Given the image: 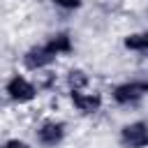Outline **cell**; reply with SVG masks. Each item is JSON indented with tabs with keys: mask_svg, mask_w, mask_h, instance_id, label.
<instances>
[{
	"mask_svg": "<svg viewBox=\"0 0 148 148\" xmlns=\"http://www.w3.org/2000/svg\"><path fill=\"white\" fill-rule=\"evenodd\" d=\"M62 95H65L67 109L79 118H97L109 104L106 90H99L95 86L83 88V90H69V92H62Z\"/></svg>",
	"mask_w": 148,
	"mask_h": 148,
	"instance_id": "obj_4",
	"label": "cell"
},
{
	"mask_svg": "<svg viewBox=\"0 0 148 148\" xmlns=\"http://www.w3.org/2000/svg\"><path fill=\"white\" fill-rule=\"evenodd\" d=\"M44 44L49 46V51H51L58 60L72 58L74 51H76V39H74V35H72L67 28H53V30L44 37Z\"/></svg>",
	"mask_w": 148,
	"mask_h": 148,
	"instance_id": "obj_7",
	"label": "cell"
},
{
	"mask_svg": "<svg viewBox=\"0 0 148 148\" xmlns=\"http://www.w3.org/2000/svg\"><path fill=\"white\" fill-rule=\"evenodd\" d=\"M60 76H62V92L92 88V74L81 65H67L65 69H60Z\"/></svg>",
	"mask_w": 148,
	"mask_h": 148,
	"instance_id": "obj_8",
	"label": "cell"
},
{
	"mask_svg": "<svg viewBox=\"0 0 148 148\" xmlns=\"http://www.w3.org/2000/svg\"><path fill=\"white\" fill-rule=\"evenodd\" d=\"M44 97L37 76L23 72L21 67L12 69L5 81H2V99L5 106L12 109H21V111H32L35 104H39V99Z\"/></svg>",
	"mask_w": 148,
	"mask_h": 148,
	"instance_id": "obj_1",
	"label": "cell"
},
{
	"mask_svg": "<svg viewBox=\"0 0 148 148\" xmlns=\"http://www.w3.org/2000/svg\"><path fill=\"white\" fill-rule=\"evenodd\" d=\"M0 148H37V146H35V141L28 139V136H21V134H7V136H2Z\"/></svg>",
	"mask_w": 148,
	"mask_h": 148,
	"instance_id": "obj_11",
	"label": "cell"
},
{
	"mask_svg": "<svg viewBox=\"0 0 148 148\" xmlns=\"http://www.w3.org/2000/svg\"><path fill=\"white\" fill-rule=\"evenodd\" d=\"M49 7L62 16H74L86 7V0H46Z\"/></svg>",
	"mask_w": 148,
	"mask_h": 148,
	"instance_id": "obj_10",
	"label": "cell"
},
{
	"mask_svg": "<svg viewBox=\"0 0 148 148\" xmlns=\"http://www.w3.org/2000/svg\"><path fill=\"white\" fill-rule=\"evenodd\" d=\"M120 148H148V118H130L116 130Z\"/></svg>",
	"mask_w": 148,
	"mask_h": 148,
	"instance_id": "obj_6",
	"label": "cell"
},
{
	"mask_svg": "<svg viewBox=\"0 0 148 148\" xmlns=\"http://www.w3.org/2000/svg\"><path fill=\"white\" fill-rule=\"evenodd\" d=\"M30 139L35 141L37 148H60L69 139V123L60 113L46 111L32 120Z\"/></svg>",
	"mask_w": 148,
	"mask_h": 148,
	"instance_id": "obj_3",
	"label": "cell"
},
{
	"mask_svg": "<svg viewBox=\"0 0 148 148\" xmlns=\"http://www.w3.org/2000/svg\"><path fill=\"white\" fill-rule=\"evenodd\" d=\"M58 62L60 60L49 51V46L44 44V39L32 42L25 49H21L18 51V58H16V67H21L23 72H28L32 76L42 74V72H49V69H56Z\"/></svg>",
	"mask_w": 148,
	"mask_h": 148,
	"instance_id": "obj_5",
	"label": "cell"
},
{
	"mask_svg": "<svg viewBox=\"0 0 148 148\" xmlns=\"http://www.w3.org/2000/svg\"><path fill=\"white\" fill-rule=\"evenodd\" d=\"M120 49L132 56H148V28L125 32L120 37Z\"/></svg>",
	"mask_w": 148,
	"mask_h": 148,
	"instance_id": "obj_9",
	"label": "cell"
},
{
	"mask_svg": "<svg viewBox=\"0 0 148 148\" xmlns=\"http://www.w3.org/2000/svg\"><path fill=\"white\" fill-rule=\"evenodd\" d=\"M106 97L111 106L123 109V111H134L148 99V76L136 74V76L113 81L106 88Z\"/></svg>",
	"mask_w": 148,
	"mask_h": 148,
	"instance_id": "obj_2",
	"label": "cell"
}]
</instances>
